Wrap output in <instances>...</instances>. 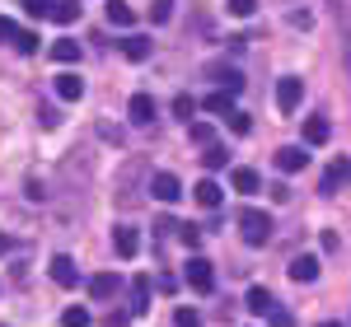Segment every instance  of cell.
Returning <instances> with one entry per match:
<instances>
[{
    "label": "cell",
    "instance_id": "6da1fadb",
    "mask_svg": "<svg viewBox=\"0 0 351 327\" xmlns=\"http://www.w3.org/2000/svg\"><path fill=\"white\" fill-rule=\"evenodd\" d=\"M239 234H243V244H253V248L271 244V215L267 211H243L239 215Z\"/></svg>",
    "mask_w": 351,
    "mask_h": 327
},
{
    "label": "cell",
    "instance_id": "7a4b0ae2",
    "mask_svg": "<svg viewBox=\"0 0 351 327\" xmlns=\"http://www.w3.org/2000/svg\"><path fill=\"white\" fill-rule=\"evenodd\" d=\"M183 280H188L197 295H211V290H216V267H211L206 257H188V262H183Z\"/></svg>",
    "mask_w": 351,
    "mask_h": 327
},
{
    "label": "cell",
    "instance_id": "3957f363",
    "mask_svg": "<svg viewBox=\"0 0 351 327\" xmlns=\"http://www.w3.org/2000/svg\"><path fill=\"white\" fill-rule=\"evenodd\" d=\"M206 80H216L220 94H239V89H243V70H239V66H225V61H216V66H206Z\"/></svg>",
    "mask_w": 351,
    "mask_h": 327
},
{
    "label": "cell",
    "instance_id": "277c9868",
    "mask_svg": "<svg viewBox=\"0 0 351 327\" xmlns=\"http://www.w3.org/2000/svg\"><path fill=\"white\" fill-rule=\"evenodd\" d=\"M300 99H304V80L300 75H286V80H276V108L281 112H295Z\"/></svg>",
    "mask_w": 351,
    "mask_h": 327
},
{
    "label": "cell",
    "instance_id": "5b68a950",
    "mask_svg": "<svg viewBox=\"0 0 351 327\" xmlns=\"http://www.w3.org/2000/svg\"><path fill=\"white\" fill-rule=\"evenodd\" d=\"M150 196L164 201V206H173V201L183 196V183H178L173 173H155V178H150Z\"/></svg>",
    "mask_w": 351,
    "mask_h": 327
},
{
    "label": "cell",
    "instance_id": "8992f818",
    "mask_svg": "<svg viewBox=\"0 0 351 327\" xmlns=\"http://www.w3.org/2000/svg\"><path fill=\"white\" fill-rule=\"evenodd\" d=\"M276 168H281V173L309 168V150H304V145H281V150H276Z\"/></svg>",
    "mask_w": 351,
    "mask_h": 327
},
{
    "label": "cell",
    "instance_id": "52a82bcc",
    "mask_svg": "<svg viewBox=\"0 0 351 327\" xmlns=\"http://www.w3.org/2000/svg\"><path fill=\"white\" fill-rule=\"evenodd\" d=\"M89 295H94V300H112V295H122V276H117V272L89 276Z\"/></svg>",
    "mask_w": 351,
    "mask_h": 327
},
{
    "label": "cell",
    "instance_id": "ba28073f",
    "mask_svg": "<svg viewBox=\"0 0 351 327\" xmlns=\"http://www.w3.org/2000/svg\"><path fill=\"white\" fill-rule=\"evenodd\" d=\"M342 187H351V159H337L324 173V183H319V192H328V196H332V192H342Z\"/></svg>",
    "mask_w": 351,
    "mask_h": 327
},
{
    "label": "cell",
    "instance_id": "9c48e42d",
    "mask_svg": "<svg viewBox=\"0 0 351 327\" xmlns=\"http://www.w3.org/2000/svg\"><path fill=\"white\" fill-rule=\"evenodd\" d=\"M127 117H132V127H150V122H155V99H150V94H132Z\"/></svg>",
    "mask_w": 351,
    "mask_h": 327
},
{
    "label": "cell",
    "instance_id": "30bf717a",
    "mask_svg": "<svg viewBox=\"0 0 351 327\" xmlns=\"http://www.w3.org/2000/svg\"><path fill=\"white\" fill-rule=\"evenodd\" d=\"M56 99H61V103H75V99H84V80L75 75V70H61V75H56Z\"/></svg>",
    "mask_w": 351,
    "mask_h": 327
},
{
    "label": "cell",
    "instance_id": "8fae6325",
    "mask_svg": "<svg viewBox=\"0 0 351 327\" xmlns=\"http://www.w3.org/2000/svg\"><path fill=\"white\" fill-rule=\"evenodd\" d=\"M52 280L61 285V290H75L80 285V272H75V262L61 252V257H52Z\"/></svg>",
    "mask_w": 351,
    "mask_h": 327
},
{
    "label": "cell",
    "instance_id": "7c38bea8",
    "mask_svg": "<svg viewBox=\"0 0 351 327\" xmlns=\"http://www.w3.org/2000/svg\"><path fill=\"white\" fill-rule=\"evenodd\" d=\"M192 196H197V206H202V211H216L225 192H220V183H216V178H202V183L192 187Z\"/></svg>",
    "mask_w": 351,
    "mask_h": 327
},
{
    "label": "cell",
    "instance_id": "4fadbf2b",
    "mask_svg": "<svg viewBox=\"0 0 351 327\" xmlns=\"http://www.w3.org/2000/svg\"><path fill=\"white\" fill-rule=\"evenodd\" d=\"M291 280H300V285H309V280H319V257H309V252H300L295 262H291Z\"/></svg>",
    "mask_w": 351,
    "mask_h": 327
},
{
    "label": "cell",
    "instance_id": "5bb4252c",
    "mask_svg": "<svg viewBox=\"0 0 351 327\" xmlns=\"http://www.w3.org/2000/svg\"><path fill=\"white\" fill-rule=\"evenodd\" d=\"M112 248H117L122 257H136V248H141V234H136L132 224H117V229H112Z\"/></svg>",
    "mask_w": 351,
    "mask_h": 327
},
{
    "label": "cell",
    "instance_id": "9a60e30c",
    "mask_svg": "<svg viewBox=\"0 0 351 327\" xmlns=\"http://www.w3.org/2000/svg\"><path fill=\"white\" fill-rule=\"evenodd\" d=\"M80 42H75V38H56L52 42V61H61V66H75V61H80Z\"/></svg>",
    "mask_w": 351,
    "mask_h": 327
},
{
    "label": "cell",
    "instance_id": "2e32d148",
    "mask_svg": "<svg viewBox=\"0 0 351 327\" xmlns=\"http://www.w3.org/2000/svg\"><path fill=\"white\" fill-rule=\"evenodd\" d=\"M150 52H155V47H150V38H145V33H132V38H122V56H127V61H145Z\"/></svg>",
    "mask_w": 351,
    "mask_h": 327
},
{
    "label": "cell",
    "instance_id": "e0dca14e",
    "mask_svg": "<svg viewBox=\"0 0 351 327\" xmlns=\"http://www.w3.org/2000/svg\"><path fill=\"white\" fill-rule=\"evenodd\" d=\"M150 309V276H132V313L141 318Z\"/></svg>",
    "mask_w": 351,
    "mask_h": 327
},
{
    "label": "cell",
    "instance_id": "ac0fdd59",
    "mask_svg": "<svg viewBox=\"0 0 351 327\" xmlns=\"http://www.w3.org/2000/svg\"><path fill=\"white\" fill-rule=\"evenodd\" d=\"M328 136H332L328 117H304V145H324Z\"/></svg>",
    "mask_w": 351,
    "mask_h": 327
},
{
    "label": "cell",
    "instance_id": "d6986e66",
    "mask_svg": "<svg viewBox=\"0 0 351 327\" xmlns=\"http://www.w3.org/2000/svg\"><path fill=\"white\" fill-rule=\"evenodd\" d=\"M243 304H248L253 313H263V318H267L271 309H276V300H271V290H263V285H253V290L243 295Z\"/></svg>",
    "mask_w": 351,
    "mask_h": 327
},
{
    "label": "cell",
    "instance_id": "ffe728a7",
    "mask_svg": "<svg viewBox=\"0 0 351 327\" xmlns=\"http://www.w3.org/2000/svg\"><path fill=\"white\" fill-rule=\"evenodd\" d=\"M108 24H117V28H132L136 24V14H132L127 0H108Z\"/></svg>",
    "mask_w": 351,
    "mask_h": 327
},
{
    "label": "cell",
    "instance_id": "44dd1931",
    "mask_svg": "<svg viewBox=\"0 0 351 327\" xmlns=\"http://www.w3.org/2000/svg\"><path fill=\"white\" fill-rule=\"evenodd\" d=\"M197 108H206V112H220V117H225V112H234V94H206V99H202V103H197Z\"/></svg>",
    "mask_w": 351,
    "mask_h": 327
},
{
    "label": "cell",
    "instance_id": "7402d4cb",
    "mask_svg": "<svg viewBox=\"0 0 351 327\" xmlns=\"http://www.w3.org/2000/svg\"><path fill=\"white\" fill-rule=\"evenodd\" d=\"M52 19H56V24H75V19H80V0H56Z\"/></svg>",
    "mask_w": 351,
    "mask_h": 327
},
{
    "label": "cell",
    "instance_id": "603a6c76",
    "mask_svg": "<svg viewBox=\"0 0 351 327\" xmlns=\"http://www.w3.org/2000/svg\"><path fill=\"white\" fill-rule=\"evenodd\" d=\"M258 187H263V178H258L253 168H234V192L248 196V192H258Z\"/></svg>",
    "mask_w": 351,
    "mask_h": 327
},
{
    "label": "cell",
    "instance_id": "cb8c5ba5",
    "mask_svg": "<svg viewBox=\"0 0 351 327\" xmlns=\"http://www.w3.org/2000/svg\"><path fill=\"white\" fill-rule=\"evenodd\" d=\"M94 318H89V309H80V304H71L66 313H61V327H89Z\"/></svg>",
    "mask_w": 351,
    "mask_h": 327
},
{
    "label": "cell",
    "instance_id": "d4e9b609",
    "mask_svg": "<svg viewBox=\"0 0 351 327\" xmlns=\"http://www.w3.org/2000/svg\"><path fill=\"white\" fill-rule=\"evenodd\" d=\"M202 164H206V168H225V164H230V150H225V145H206V150H202Z\"/></svg>",
    "mask_w": 351,
    "mask_h": 327
},
{
    "label": "cell",
    "instance_id": "484cf974",
    "mask_svg": "<svg viewBox=\"0 0 351 327\" xmlns=\"http://www.w3.org/2000/svg\"><path fill=\"white\" fill-rule=\"evenodd\" d=\"M14 52H19V56H33V52H38V33H33V28H19V38H14Z\"/></svg>",
    "mask_w": 351,
    "mask_h": 327
},
{
    "label": "cell",
    "instance_id": "4316f807",
    "mask_svg": "<svg viewBox=\"0 0 351 327\" xmlns=\"http://www.w3.org/2000/svg\"><path fill=\"white\" fill-rule=\"evenodd\" d=\"M173 19V0H150V24H169Z\"/></svg>",
    "mask_w": 351,
    "mask_h": 327
},
{
    "label": "cell",
    "instance_id": "83f0119b",
    "mask_svg": "<svg viewBox=\"0 0 351 327\" xmlns=\"http://www.w3.org/2000/svg\"><path fill=\"white\" fill-rule=\"evenodd\" d=\"M225 127H230V131H234V136H248V127H253V122H248V112H225Z\"/></svg>",
    "mask_w": 351,
    "mask_h": 327
},
{
    "label": "cell",
    "instance_id": "f1b7e54d",
    "mask_svg": "<svg viewBox=\"0 0 351 327\" xmlns=\"http://www.w3.org/2000/svg\"><path fill=\"white\" fill-rule=\"evenodd\" d=\"M192 145H202V150H206V145H216V131H211L206 122H192Z\"/></svg>",
    "mask_w": 351,
    "mask_h": 327
},
{
    "label": "cell",
    "instance_id": "f546056e",
    "mask_svg": "<svg viewBox=\"0 0 351 327\" xmlns=\"http://www.w3.org/2000/svg\"><path fill=\"white\" fill-rule=\"evenodd\" d=\"M192 112H197V99H192V94H178V99H173V117H183V122H188Z\"/></svg>",
    "mask_w": 351,
    "mask_h": 327
},
{
    "label": "cell",
    "instance_id": "4dcf8cb0",
    "mask_svg": "<svg viewBox=\"0 0 351 327\" xmlns=\"http://www.w3.org/2000/svg\"><path fill=\"white\" fill-rule=\"evenodd\" d=\"M173 327H202V313L197 309H178L173 313Z\"/></svg>",
    "mask_w": 351,
    "mask_h": 327
},
{
    "label": "cell",
    "instance_id": "1f68e13d",
    "mask_svg": "<svg viewBox=\"0 0 351 327\" xmlns=\"http://www.w3.org/2000/svg\"><path fill=\"white\" fill-rule=\"evenodd\" d=\"M52 5H56V0H24V10L33 14V19H47V14H52Z\"/></svg>",
    "mask_w": 351,
    "mask_h": 327
},
{
    "label": "cell",
    "instance_id": "d6a6232c",
    "mask_svg": "<svg viewBox=\"0 0 351 327\" xmlns=\"http://www.w3.org/2000/svg\"><path fill=\"white\" fill-rule=\"evenodd\" d=\"M225 10H230V14H234V19H248V14H253V10H258V0H230V5H225Z\"/></svg>",
    "mask_w": 351,
    "mask_h": 327
},
{
    "label": "cell",
    "instance_id": "836d02e7",
    "mask_svg": "<svg viewBox=\"0 0 351 327\" xmlns=\"http://www.w3.org/2000/svg\"><path fill=\"white\" fill-rule=\"evenodd\" d=\"M178 239H183L188 248H197L202 244V229H197V224H178Z\"/></svg>",
    "mask_w": 351,
    "mask_h": 327
},
{
    "label": "cell",
    "instance_id": "e575fe53",
    "mask_svg": "<svg viewBox=\"0 0 351 327\" xmlns=\"http://www.w3.org/2000/svg\"><path fill=\"white\" fill-rule=\"evenodd\" d=\"M14 38H19V24H14V19H5V14H0V42H14Z\"/></svg>",
    "mask_w": 351,
    "mask_h": 327
},
{
    "label": "cell",
    "instance_id": "d590c367",
    "mask_svg": "<svg viewBox=\"0 0 351 327\" xmlns=\"http://www.w3.org/2000/svg\"><path fill=\"white\" fill-rule=\"evenodd\" d=\"M267 318H271V327H295V318H291V313H286V309H281V304H276V309H271Z\"/></svg>",
    "mask_w": 351,
    "mask_h": 327
},
{
    "label": "cell",
    "instance_id": "8d00e7d4",
    "mask_svg": "<svg viewBox=\"0 0 351 327\" xmlns=\"http://www.w3.org/2000/svg\"><path fill=\"white\" fill-rule=\"evenodd\" d=\"M38 122H43V127H47V131H52L56 122H61V112H56V108H43V117H38Z\"/></svg>",
    "mask_w": 351,
    "mask_h": 327
},
{
    "label": "cell",
    "instance_id": "74e56055",
    "mask_svg": "<svg viewBox=\"0 0 351 327\" xmlns=\"http://www.w3.org/2000/svg\"><path fill=\"white\" fill-rule=\"evenodd\" d=\"M319 327H342V323H319Z\"/></svg>",
    "mask_w": 351,
    "mask_h": 327
}]
</instances>
